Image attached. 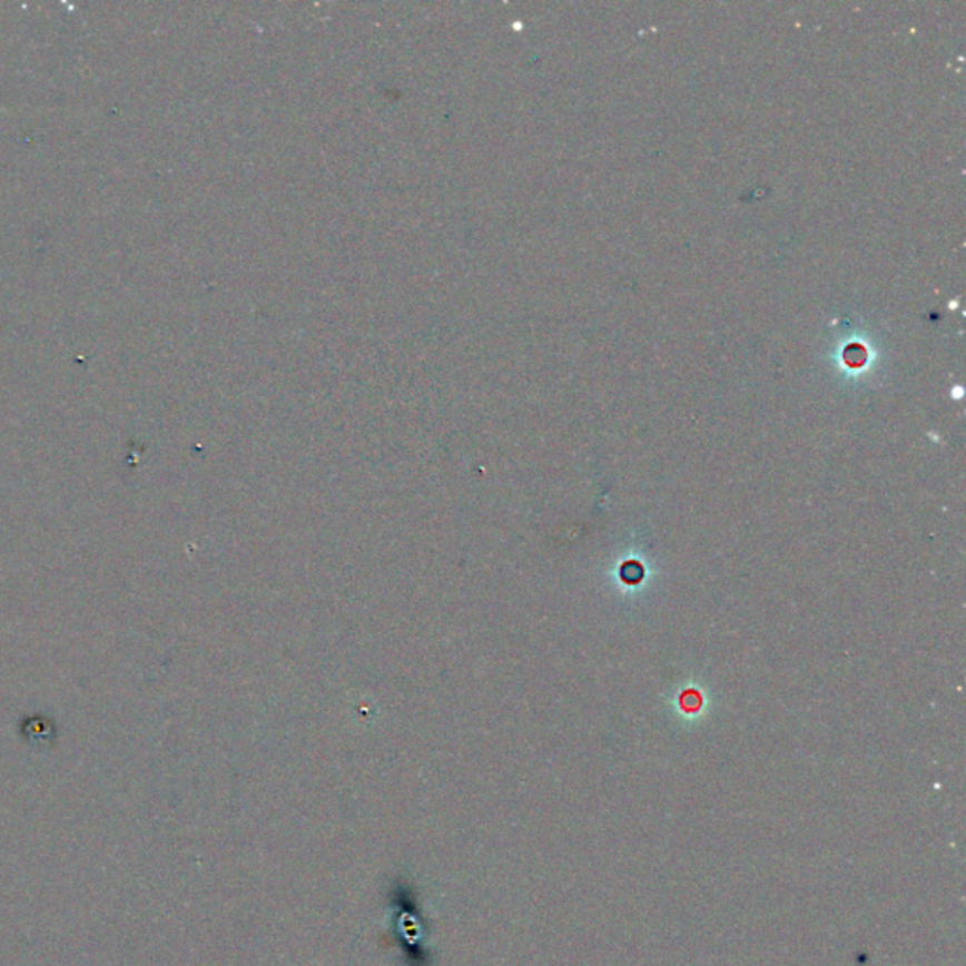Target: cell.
<instances>
[{"label":"cell","mask_w":966,"mask_h":966,"mask_svg":"<svg viewBox=\"0 0 966 966\" xmlns=\"http://www.w3.org/2000/svg\"><path fill=\"white\" fill-rule=\"evenodd\" d=\"M620 576L621 580L629 583V585L640 583L642 582V578H644V566L637 563V561H627V563L621 566Z\"/></svg>","instance_id":"1"}]
</instances>
